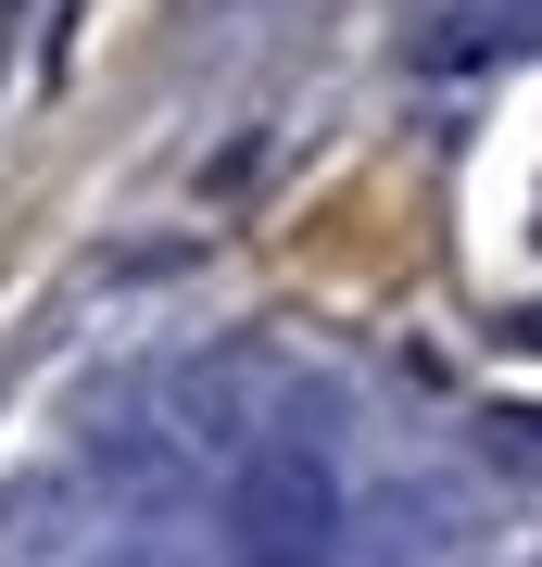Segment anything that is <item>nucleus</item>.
Instances as JSON below:
<instances>
[{
	"label": "nucleus",
	"instance_id": "obj_1",
	"mask_svg": "<svg viewBox=\"0 0 542 567\" xmlns=\"http://www.w3.org/2000/svg\"><path fill=\"white\" fill-rule=\"evenodd\" d=\"M530 39H542V0H492V13H454L429 39V63H492V51H530Z\"/></svg>",
	"mask_w": 542,
	"mask_h": 567
},
{
	"label": "nucleus",
	"instance_id": "obj_2",
	"mask_svg": "<svg viewBox=\"0 0 542 567\" xmlns=\"http://www.w3.org/2000/svg\"><path fill=\"white\" fill-rule=\"evenodd\" d=\"M480 454L518 466V480H542V404H492V416H480Z\"/></svg>",
	"mask_w": 542,
	"mask_h": 567
},
{
	"label": "nucleus",
	"instance_id": "obj_3",
	"mask_svg": "<svg viewBox=\"0 0 542 567\" xmlns=\"http://www.w3.org/2000/svg\"><path fill=\"white\" fill-rule=\"evenodd\" d=\"M504 341H518V353H542V303H518V316H504Z\"/></svg>",
	"mask_w": 542,
	"mask_h": 567
}]
</instances>
